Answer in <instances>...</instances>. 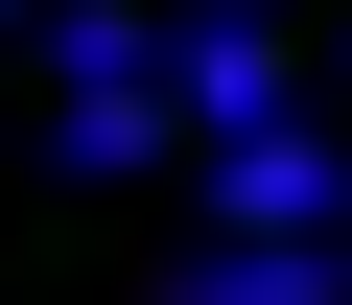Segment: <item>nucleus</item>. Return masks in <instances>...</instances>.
<instances>
[{"label": "nucleus", "mask_w": 352, "mask_h": 305, "mask_svg": "<svg viewBox=\"0 0 352 305\" xmlns=\"http://www.w3.org/2000/svg\"><path fill=\"white\" fill-rule=\"evenodd\" d=\"M188 212H212V235H352V141H329V117L188 141Z\"/></svg>", "instance_id": "obj_1"}, {"label": "nucleus", "mask_w": 352, "mask_h": 305, "mask_svg": "<svg viewBox=\"0 0 352 305\" xmlns=\"http://www.w3.org/2000/svg\"><path fill=\"white\" fill-rule=\"evenodd\" d=\"M235 24H258V0H235Z\"/></svg>", "instance_id": "obj_5"}, {"label": "nucleus", "mask_w": 352, "mask_h": 305, "mask_svg": "<svg viewBox=\"0 0 352 305\" xmlns=\"http://www.w3.org/2000/svg\"><path fill=\"white\" fill-rule=\"evenodd\" d=\"M164 94H188V141H258V117H305V94H282V47L235 24V0H188V71H164Z\"/></svg>", "instance_id": "obj_2"}, {"label": "nucleus", "mask_w": 352, "mask_h": 305, "mask_svg": "<svg viewBox=\"0 0 352 305\" xmlns=\"http://www.w3.org/2000/svg\"><path fill=\"white\" fill-rule=\"evenodd\" d=\"M0 24H47V0H0Z\"/></svg>", "instance_id": "obj_4"}, {"label": "nucleus", "mask_w": 352, "mask_h": 305, "mask_svg": "<svg viewBox=\"0 0 352 305\" xmlns=\"http://www.w3.org/2000/svg\"><path fill=\"white\" fill-rule=\"evenodd\" d=\"M164 305H352V235H212Z\"/></svg>", "instance_id": "obj_3"}]
</instances>
